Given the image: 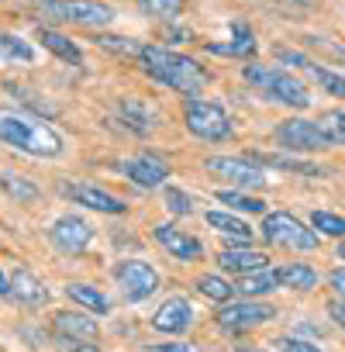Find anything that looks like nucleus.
Returning <instances> with one entry per match:
<instances>
[{"mask_svg": "<svg viewBox=\"0 0 345 352\" xmlns=\"http://www.w3.org/2000/svg\"><path fill=\"white\" fill-rule=\"evenodd\" d=\"M0 142L14 145L25 155H38V159L63 155V135L49 128L42 118L18 111V107H0Z\"/></svg>", "mask_w": 345, "mask_h": 352, "instance_id": "f257e3e1", "label": "nucleus"}, {"mask_svg": "<svg viewBox=\"0 0 345 352\" xmlns=\"http://www.w3.org/2000/svg\"><path fill=\"white\" fill-rule=\"evenodd\" d=\"M138 59H142V66L152 80L166 83L169 90H177L183 97H194L208 87L204 66H197V59H190V56L169 52V49H159V45H142Z\"/></svg>", "mask_w": 345, "mask_h": 352, "instance_id": "f03ea898", "label": "nucleus"}, {"mask_svg": "<svg viewBox=\"0 0 345 352\" xmlns=\"http://www.w3.org/2000/svg\"><path fill=\"white\" fill-rule=\"evenodd\" d=\"M35 11L49 21L87 25V28H104V25L114 21V8L97 4V0H38Z\"/></svg>", "mask_w": 345, "mask_h": 352, "instance_id": "7ed1b4c3", "label": "nucleus"}, {"mask_svg": "<svg viewBox=\"0 0 345 352\" xmlns=\"http://www.w3.org/2000/svg\"><path fill=\"white\" fill-rule=\"evenodd\" d=\"M245 80L256 83L263 94H269L273 100H280V104H287V107L304 111V107L311 104L307 87H304L297 76H290L287 69H276V66H245Z\"/></svg>", "mask_w": 345, "mask_h": 352, "instance_id": "20e7f679", "label": "nucleus"}, {"mask_svg": "<svg viewBox=\"0 0 345 352\" xmlns=\"http://www.w3.org/2000/svg\"><path fill=\"white\" fill-rule=\"evenodd\" d=\"M183 121H187V131L204 138V142H221L232 135V118L221 104L214 100H201V97H187V107H183Z\"/></svg>", "mask_w": 345, "mask_h": 352, "instance_id": "39448f33", "label": "nucleus"}, {"mask_svg": "<svg viewBox=\"0 0 345 352\" xmlns=\"http://www.w3.org/2000/svg\"><path fill=\"white\" fill-rule=\"evenodd\" d=\"M263 239L273 242V245H283V249H318V232H311L304 221H297L293 214H266L263 221Z\"/></svg>", "mask_w": 345, "mask_h": 352, "instance_id": "423d86ee", "label": "nucleus"}, {"mask_svg": "<svg viewBox=\"0 0 345 352\" xmlns=\"http://www.w3.org/2000/svg\"><path fill=\"white\" fill-rule=\"evenodd\" d=\"M114 280H118V287H121V294L128 300H145V297H152L159 290V273L148 263H142V259L118 263L114 266Z\"/></svg>", "mask_w": 345, "mask_h": 352, "instance_id": "0eeeda50", "label": "nucleus"}, {"mask_svg": "<svg viewBox=\"0 0 345 352\" xmlns=\"http://www.w3.org/2000/svg\"><path fill=\"white\" fill-rule=\"evenodd\" d=\"M276 142L283 148H293V152H314V148H328V138L321 135L318 121H307V118H290L283 124H276Z\"/></svg>", "mask_w": 345, "mask_h": 352, "instance_id": "6e6552de", "label": "nucleus"}, {"mask_svg": "<svg viewBox=\"0 0 345 352\" xmlns=\"http://www.w3.org/2000/svg\"><path fill=\"white\" fill-rule=\"evenodd\" d=\"M52 245L59 249V252H66V256H76V252H83L87 245H90V239H93V225L87 221V218H80V214H63L56 225H52Z\"/></svg>", "mask_w": 345, "mask_h": 352, "instance_id": "1a4fd4ad", "label": "nucleus"}, {"mask_svg": "<svg viewBox=\"0 0 345 352\" xmlns=\"http://www.w3.org/2000/svg\"><path fill=\"white\" fill-rule=\"evenodd\" d=\"M276 318V307L269 304H256V300H238V304H228L218 311V324L225 331H245V328H256V324H266Z\"/></svg>", "mask_w": 345, "mask_h": 352, "instance_id": "9d476101", "label": "nucleus"}, {"mask_svg": "<svg viewBox=\"0 0 345 352\" xmlns=\"http://www.w3.org/2000/svg\"><path fill=\"white\" fill-rule=\"evenodd\" d=\"M208 169H211L214 176H225V180H232L235 187H249V190H256V187H263V184H266V173H263L252 159L211 155V159H208Z\"/></svg>", "mask_w": 345, "mask_h": 352, "instance_id": "9b49d317", "label": "nucleus"}, {"mask_svg": "<svg viewBox=\"0 0 345 352\" xmlns=\"http://www.w3.org/2000/svg\"><path fill=\"white\" fill-rule=\"evenodd\" d=\"M280 63H287V66H297V69H304L311 80H318V87L324 90V94H331V97H345V76H338V73H331V69H324V66H318L314 59H307L304 52H293V49H276L273 52Z\"/></svg>", "mask_w": 345, "mask_h": 352, "instance_id": "f8f14e48", "label": "nucleus"}, {"mask_svg": "<svg viewBox=\"0 0 345 352\" xmlns=\"http://www.w3.org/2000/svg\"><path fill=\"white\" fill-rule=\"evenodd\" d=\"M121 173L128 176L131 184H138V187H159V184H166L169 166H166V159L159 152H142L138 159L121 162Z\"/></svg>", "mask_w": 345, "mask_h": 352, "instance_id": "ddd939ff", "label": "nucleus"}, {"mask_svg": "<svg viewBox=\"0 0 345 352\" xmlns=\"http://www.w3.org/2000/svg\"><path fill=\"white\" fill-rule=\"evenodd\" d=\"M190 321H194V307H190L187 297H169V300L152 314V328H155V331H166V335L187 331Z\"/></svg>", "mask_w": 345, "mask_h": 352, "instance_id": "4468645a", "label": "nucleus"}, {"mask_svg": "<svg viewBox=\"0 0 345 352\" xmlns=\"http://www.w3.org/2000/svg\"><path fill=\"white\" fill-rule=\"evenodd\" d=\"M69 201L90 208V211H100V214H124V201H118L114 194L100 190V187H90V184H69L63 187Z\"/></svg>", "mask_w": 345, "mask_h": 352, "instance_id": "2eb2a0df", "label": "nucleus"}, {"mask_svg": "<svg viewBox=\"0 0 345 352\" xmlns=\"http://www.w3.org/2000/svg\"><path fill=\"white\" fill-rule=\"evenodd\" d=\"M11 297L21 300L25 307H42L49 300V290L32 270H14L11 273Z\"/></svg>", "mask_w": 345, "mask_h": 352, "instance_id": "dca6fc26", "label": "nucleus"}, {"mask_svg": "<svg viewBox=\"0 0 345 352\" xmlns=\"http://www.w3.org/2000/svg\"><path fill=\"white\" fill-rule=\"evenodd\" d=\"M155 239H159V245H162L169 256H177V259H183V263H190V259L201 256V242L190 239V235H183V232H177L172 225H159V228H155Z\"/></svg>", "mask_w": 345, "mask_h": 352, "instance_id": "f3484780", "label": "nucleus"}, {"mask_svg": "<svg viewBox=\"0 0 345 352\" xmlns=\"http://www.w3.org/2000/svg\"><path fill=\"white\" fill-rule=\"evenodd\" d=\"M118 114H121V121H124V128H131L135 135H148L152 128H155V107H148V104H142V100H121L118 104Z\"/></svg>", "mask_w": 345, "mask_h": 352, "instance_id": "a211bd4d", "label": "nucleus"}, {"mask_svg": "<svg viewBox=\"0 0 345 352\" xmlns=\"http://www.w3.org/2000/svg\"><path fill=\"white\" fill-rule=\"evenodd\" d=\"M221 270L235 273V276H245V273H256V270H266V256L256 252V249H225L218 256Z\"/></svg>", "mask_w": 345, "mask_h": 352, "instance_id": "6ab92c4d", "label": "nucleus"}, {"mask_svg": "<svg viewBox=\"0 0 345 352\" xmlns=\"http://www.w3.org/2000/svg\"><path fill=\"white\" fill-rule=\"evenodd\" d=\"M52 324H56V331H59L63 338H80V342L97 338V321H93V318H87V314L59 311V314L52 318Z\"/></svg>", "mask_w": 345, "mask_h": 352, "instance_id": "aec40b11", "label": "nucleus"}, {"mask_svg": "<svg viewBox=\"0 0 345 352\" xmlns=\"http://www.w3.org/2000/svg\"><path fill=\"white\" fill-rule=\"evenodd\" d=\"M52 56H59L63 63H73V66H80L83 63V52H80V45L73 42V38H66L63 32H52V28H38V35H35Z\"/></svg>", "mask_w": 345, "mask_h": 352, "instance_id": "412c9836", "label": "nucleus"}, {"mask_svg": "<svg viewBox=\"0 0 345 352\" xmlns=\"http://www.w3.org/2000/svg\"><path fill=\"white\" fill-rule=\"evenodd\" d=\"M204 221H208L214 232H221L225 239H235V242H249V239H252V228H249L242 218H235V214H225V211H208V214H204Z\"/></svg>", "mask_w": 345, "mask_h": 352, "instance_id": "4be33fe9", "label": "nucleus"}, {"mask_svg": "<svg viewBox=\"0 0 345 352\" xmlns=\"http://www.w3.org/2000/svg\"><path fill=\"white\" fill-rule=\"evenodd\" d=\"M280 287V280H276V270H256V273H245V276H238V294H245V297H259V294H273Z\"/></svg>", "mask_w": 345, "mask_h": 352, "instance_id": "5701e85b", "label": "nucleus"}, {"mask_svg": "<svg viewBox=\"0 0 345 352\" xmlns=\"http://www.w3.org/2000/svg\"><path fill=\"white\" fill-rule=\"evenodd\" d=\"M66 297L76 300V304H83V307L93 311V314H107V311H111L107 297H104L97 287H90V283H69V287H66Z\"/></svg>", "mask_w": 345, "mask_h": 352, "instance_id": "b1692460", "label": "nucleus"}, {"mask_svg": "<svg viewBox=\"0 0 345 352\" xmlns=\"http://www.w3.org/2000/svg\"><path fill=\"white\" fill-rule=\"evenodd\" d=\"M276 280H280V287H293V290H311V287L318 283V273H314L311 266H304V263H290V266L276 270Z\"/></svg>", "mask_w": 345, "mask_h": 352, "instance_id": "393cba45", "label": "nucleus"}, {"mask_svg": "<svg viewBox=\"0 0 345 352\" xmlns=\"http://www.w3.org/2000/svg\"><path fill=\"white\" fill-rule=\"evenodd\" d=\"M232 35H235L232 45H208V49L218 52V56H252L256 52V38L245 25H232Z\"/></svg>", "mask_w": 345, "mask_h": 352, "instance_id": "a878e982", "label": "nucleus"}, {"mask_svg": "<svg viewBox=\"0 0 345 352\" xmlns=\"http://www.w3.org/2000/svg\"><path fill=\"white\" fill-rule=\"evenodd\" d=\"M138 11L159 21H172V18H180L183 0H138Z\"/></svg>", "mask_w": 345, "mask_h": 352, "instance_id": "bb28decb", "label": "nucleus"}, {"mask_svg": "<svg viewBox=\"0 0 345 352\" xmlns=\"http://www.w3.org/2000/svg\"><path fill=\"white\" fill-rule=\"evenodd\" d=\"M249 159H252V162H266V166H276V169H293V173L321 176V169H318L314 162H300V159H290V155H259V152H252Z\"/></svg>", "mask_w": 345, "mask_h": 352, "instance_id": "cd10ccee", "label": "nucleus"}, {"mask_svg": "<svg viewBox=\"0 0 345 352\" xmlns=\"http://www.w3.org/2000/svg\"><path fill=\"white\" fill-rule=\"evenodd\" d=\"M318 128L328 138V145H345V111H324Z\"/></svg>", "mask_w": 345, "mask_h": 352, "instance_id": "c85d7f7f", "label": "nucleus"}, {"mask_svg": "<svg viewBox=\"0 0 345 352\" xmlns=\"http://www.w3.org/2000/svg\"><path fill=\"white\" fill-rule=\"evenodd\" d=\"M0 184H4V190H8L18 204H32V201L38 197V187L28 184V180H21V176H14V173H0Z\"/></svg>", "mask_w": 345, "mask_h": 352, "instance_id": "c756f323", "label": "nucleus"}, {"mask_svg": "<svg viewBox=\"0 0 345 352\" xmlns=\"http://www.w3.org/2000/svg\"><path fill=\"white\" fill-rule=\"evenodd\" d=\"M0 56H8V59H18V63H32L35 52L25 38L18 35H8V32H0Z\"/></svg>", "mask_w": 345, "mask_h": 352, "instance_id": "7c9ffc66", "label": "nucleus"}, {"mask_svg": "<svg viewBox=\"0 0 345 352\" xmlns=\"http://www.w3.org/2000/svg\"><path fill=\"white\" fill-rule=\"evenodd\" d=\"M218 201L228 204L232 211H249V214H263V211H266V204H263L259 197H245V194H238V190H218Z\"/></svg>", "mask_w": 345, "mask_h": 352, "instance_id": "2f4dec72", "label": "nucleus"}, {"mask_svg": "<svg viewBox=\"0 0 345 352\" xmlns=\"http://www.w3.org/2000/svg\"><path fill=\"white\" fill-rule=\"evenodd\" d=\"M197 290H201L208 300H218V304L232 300V294H235V287H232L228 280H221V276H201V280H197Z\"/></svg>", "mask_w": 345, "mask_h": 352, "instance_id": "473e14b6", "label": "nucleus"}, {"mask_svg": "<svg viewBox=\"0 0 345 352\" xmlns=\"http://www.w3.org/2000/svg\"><path fill=\"white\" fill-rule=\"evenodd\" d=\"M93 42L100 49H107V52H118V56H138L142 52V45L131 42V38H124V35H97Z\"/></svg>", "mask_w": 345, "mask_h": 352, "instance_id": "72a5a7b5", "label": "nucleus"}, {"mask_svg": "<svg viewBox=\"0 0 345 352\" xmlns=\"http://www.w3.org/2000/svg\"><path fill=\"white\" fill-rule=\"evenodd\" d=\"M311 225L324 235H335V239H345V218L331 214V211H314L311 214Z\"/></svg>", "mask_w": 345, "mask_h": 352, "instance_id": "f704fd0d", "label": "nucleus"}, {"mask_svg": "<svg viewBox=\"0 0 345 352\" xmlns=\"http://www.w3.org/2000/svg\"><path fill=\"white\" fill-rule=\"evenodd\" d=\"M166 208H169L172 214H190V211H194L190 194H183V190H177V187H166Z\"/></svg>", "mask_w": 345, "mask_h": 352, "instance_id": "c9c22d12", "label": "nucleus"}, {"mask_svg": "<svg viewBox=\"0 0 345 352\" xmlns=\"http://www.w3.org/2000/svg\"><path fill=\"white\" fill-rule=\"evenodd\" d=\"M280 352H318V345H311L304 338H283L280 342Z\"/></svg>", "mask_w": 345, "mask_h": 352, "instance_id": "e433bc0d", "label": "nucleus"}, {"mask_svg": "<svg viewBox=\"0 0 345 352\" xmlns=\"http://www.w3.org/2000/svg\"><path fill=\"white\" fill-rule=\"evenodd\" d=\"M148 352H201V349L190 342H166V345H152Z\"/></svg>", "mask_w": 345, "mask_h": 352, "instance_id": "4c0bfd02", "label": "nucleus"}, {"mask_svg": "<svg viewBox=\"0 0 345 352\" xmlns=\"http://www.w3.org/2000/svg\"><path fill=\"white\" fill-rule=\"evenodd\" d=\"M328 283H331L335 297H338V300H345V270H335V273L328 276Z\"/></svg>", "mask_w": 345, "mask_h": 352, "instance_id": "58836bf2", "label": "nucleus"}, {"mask_svg": "<svg viewBox=\"0 0 345 352\" xmlns=\"http://www.w3.org/2000/svg\"><path fill=\"white\" fill-rule=\"evenodd\" d=\"M66 342V352H100L93 342H80V338H63Z\"/></svg>", "mask_w": 345, "mask_h": 352, "instance_id": "ea45409f", "label": "nucleus"}, {"mask_svg": "<svg viewBox=\"0 0 345 352\" xmlns=\"http://www.w3.org/2000/svg\"><path fill=\"white\" fill-rule=\"evenodd\" d=\"M328 311H331V318H335V321L345 328V300H338V297H335V300L328 304Z\"/></svg>", "mask_w": 345, "mask_h": 352, "instance_id": "a19ab883", "label": "nucleus"}, {"mask_svg": "<svg viewBox=\"0 0 345 352\" xmlns=\"http://www.w3.org/2000/svg\"><path fill=\"white\" fill-rule=\"evenodd\" d=\"M0 297H11V276L0 270Z\"/></svg>", "mask_w": 345, "mask_h": 352, "instance_id": "79ce46f5", "label": "nucleus"}, {"mask_svg": "<svg viewBox=\"0 0 345 352\" xmlns=\"http://www.w3.org/2000/svg\"><path fill=\"white\" fill-rule=\"evenodd\" d=\"M338 259H345V239H342V245H338Z\"/></svg>", "mask_w": 345, "mask_h": 352, "instance_id": "37998d69", "label": "nucleus"}, {"mask_svg": "<svg viewBox=\"0 0 345 352\" xmlns=\"http://www.w3.org/2000/svg\"><path fill=\"white\" fill-rule=\"evenodd\" d=\"M238 352H259V349H249V345H238Z\"/></svg>", "mask_w": 345, "mask_h": 352, "instance_id": "c03bdc74", "label": "nucleus"}]
</instances>
